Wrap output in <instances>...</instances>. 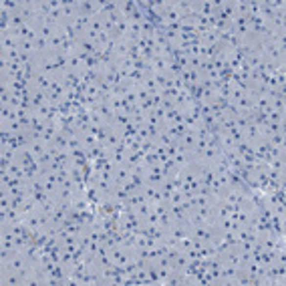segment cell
<instances>
[{
    "mask_svg": "<svg viewBox=\"0 0 286 286\" xmlns=\"http://www.w3.org/2000/svg\"><path fill=\"white\" fill-rule=\"evenodd\" d=\"M165 177V167L163 163H155L145 167V183H151V186H159Z\"/></svg>",
    "mask_w": 286,
    "mask_h": 286,
    "instance_id": "obj_1",
    "label": "cell"
},
{
    "mask_svg": "<svg viewBox=\"0 0 286 286\" xmlns=\"http://www.w3.org/2000/svg\"><path fill=\"white\" fill-rule=\"evenodd\" d=\"M131 179V167L127 163H121V165H115L113 172H111V183L113 186H123Z\"/></svg>",
    "mask_w": 286,
    "mask_h": 286,
    "instance_id": "obj_2",
    "label": "cell"
},
{
    "mask_svg": "<svg viewBox=\"0 0 286 286\" xmlns=\"http://www.w3.org/2000/svg\"><path fill=\"white\" fill-rule=\"evenodd\" d=\"M79 16V2H63V21L61 22H71Z\"/></svg>",
    "mask_w": 286,
    "mask_h": 286,
    "instance_id": "obj_3",
    "label": "cell"
},
{
    "mask_svg": "<svg viewBox=\"0 0 286 286\" xmlns=\"http://www.w3.org/2000/svg\"><path fill=\"white\" fill-rule=\"evenodd\" d=\"M2 284L4 286H22V276L21 272H12V270H2Z\"/></svg>",
    "mask_w": 286,
    "mask_h": 286,
    "instance_id": "obj_4",
    "label": "cell"
},
{
    "mask_svg": "<svg viewBox=\"0 0 286 286\" xmlns=\"http://www.w3.org/2000/svg\"><path fill=\"white\" fill-rule=\"evenodd\" d=\"M266 141H268V145H276V147H284V131H280V133H274V135H268V137H264Z\"/></svg>",
    "mask_w": 286,
    "mask_h": 286,
    "instance_id": "obj_5",
    "label": "cell"
}]
</instances>
